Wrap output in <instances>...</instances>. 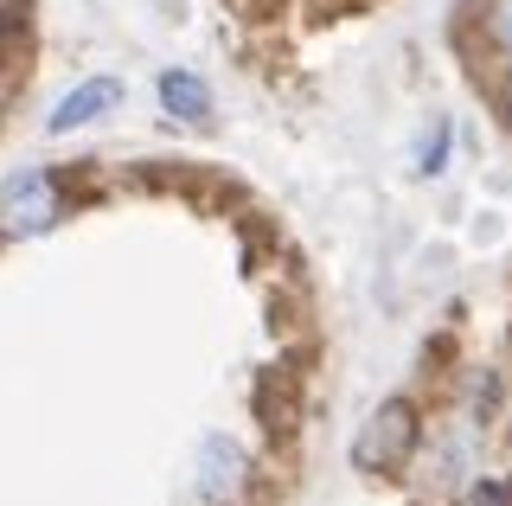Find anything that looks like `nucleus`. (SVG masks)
<instances>
[{"mask_svg":"<svg viewBox=\"0 0 512 506\" xmlns=\"http://www.w3.org/2000/svg\"><path fill=\"white\" fill-rule=\"evenodd\" d=\"M416 442H423L416 404L410 398H384L372 417L359 423V436H352V468L359 474H397L416 455Z\"/></svg>","mask_w":512,"mask_h":506,"instance_id":"1","label":"nucleus"},{"mask_svg":"<svg viewBox=\"0 0 512 506\" xmlns=\"http://www.w3.org/2000/svg\"><path fill=\"white\" fill-rule=\"evenodd\" d=\"M64 218V193L45 167H20L0 180V237H39Z\"/></svg>","mask_w":512,"mask_h":506,"instance_id":"2","label":"nucleus"},{"mask_svg":"<svg viewBox=\"0 0 512 506\" xmlns=\"http://www.w3.org/2000/svg\"><path fill=\"white\" fill-rule=\"evenodd\" d=\"M506 116H512V77H506Z\"/></svg>","mask_w":512,"mask_h":506,"instance_id":"9","label":"nucleus"},{"mask_svg":"<svg viewBox=\"0 0 512 506\" xmlns=\"http://www.w3.org/2000/svg\"><path fill=\"white\" fill-rule=\"evenodd\" d=\"M480 26H487V39H493V45H500V52L512 58V0H487Z\"/></svg>","mask_w":512,"mask_h":506,"instance_id":"6","label":"nucleus"},{"mask_svg":"<svg viewBox=\"0 0 512 506\" xmlns=\"http://www.w3.org/2000/svg\"><path fill=\"white\" fill-rule=\"evenodd\" d=\"M160 103H167V116H180V122H212V90H205L192 71H160Z\"/></svg>","mask_w":512,"mask_h":506,"instance_id":"5","label":"nucleus"},{"mask_svg":"<svg viewBox=\"0 0 512 506\" xmlns=\"http://www.w3.org/2000/svg\"><path fill=\"white\" fill-rule=\"evenodd\" d=\"M480 506H512V481H480Z\"/></svg>","mask_w":512,"mask_h":506,"instance_id":"8","label":"nucleus"},{"mask_svg":"<svg viewBox=\"0 0 512 506\" xmlns=\"http://www.w3.org/2000/svg\"><path fill=\"white\" fill-rule=\"evenodd\" d=\"M122 103V77H90V84L64 90L52 103V116H45V129L52 135H71V129H90V122H103L109 109Z\"/></svg>","mask_w":512,"mask_h":506,"instance_id":"3","label":"nucleus"},{"mask_svg":"<svg viewBox=\"0 0 512 506\" xmlns=\"http://www.w3.org/2000/svg\"><path fill=\"white\" fill-rule=\"evenodd\" d=\"M442 154H448V122H436V135L423 141V173H442Z\"/></svg>","mask_w":512,"mask_h":506,"instance_id":"7","label":"nucleus"},{"mask_svg":"<svg viewBox=\"0 0 512 506\" xmlns=\"http://www.w3.org/2000/svg\"><path fill=\"white\" fill-rule=\"evenodd\" d=\"M205 500H231L237 487H244V449L237 442H224V436H212L205 442Z\"/></svg>","mask_w":512,"mask_h":506,"instance_id":"4","label":"nucleus"}]
</instances>
